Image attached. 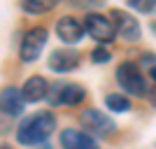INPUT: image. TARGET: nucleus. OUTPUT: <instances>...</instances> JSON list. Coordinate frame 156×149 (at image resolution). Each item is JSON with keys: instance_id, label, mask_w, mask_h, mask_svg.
Returning <instances> with one entry per match:
<instances>
[{"instance_id": "1", "label": "nucleus", "mask_w": 156, "mask_h": 149, "mask_svg": "<svg viewBox=\"0 0 156 149\" xmlns=\"http://www.w3.org/2000/svg\"><path fill=\"white\" fill-rule=\"evenodd\" d=\"M54 130H56V117L51 112H37L21 121V126L16 128V142L23 147L44 144Z\"/></svg>"}, {"instance_id": "2", "label": "nucleus", "mask_w": 156, "mask_h": 149, "mask_svg": "<svg viewBox=\"0 0 156 149\" xmlns=\"http://www.w3.org/2000/svg\"><path fill=\"white\" fill-rule=\"evenodd\" d=\"M117 82L126 93H130V96H137V98L149 96L147 79H144V70L137 63H133V61H124V63L117 68Z\"/></svg>"}, {"instance_id": "3", "label": "nucleus", "mask_w": 156, "mask_h": 149, "mask_svg": "<svg viewBox=\"0 0 156 149\" xmlns=\"http://www.w3.org/2000/svg\"><path fill=\"white\" fill-rule=\"evenodd\" d=\"M84 30L86 35L100 44H110L112 40L117 37V28H114V21L103 16L98 12H86L84 16Z\"/></svg>"}, {"instance_id": "4", "label": "nucleus", "mask_w": 156, "mask_h": 149, "mask_svg": "<svg viewBox=\"0 0 156 149\" xmlns=\"http://www.w3.org/2000/svg\"><path fill=\"white\" fill-rule=\"evenodd\" d=\"M86 98V89L82 84H65V82H56L49 89L47 100L51 105H65V107H77L79 103H84Z\"/></svg>"}, {"instance_id": "5", "label": "nucleus", "mask_w": 156, "mask_h": 149, "mask_svg": "<svg viewBox=\"0 0 156 149\" xmlns=\"http://www.w3.org/2000/svg\"><path fill=\"white\" fill-rule=\"evenodd\" d=\"M47 40H49V30H47L44 26L30 28V30L23 35L21 44H19V59L23 61V63L37 61V56L42 54V49H44V44H47Z\"/></svg>"}, {"instance_id": "6", "label": "nucleus", "mask_w": 156, "mask_h": 149, "mask_svg": "<svg viewBox=\"0 0 156 149\" xmlns=\"http://www.w3.org/2000/svg\"><path fill=\"white\" fill-rule=\"evenodd\" d=\"M79 121H82V126H84L86 130H91V133H96V135H100V137H110V135H114V130H117V123L112 121L110 114H105V112L96 110V107L84 110L79 114Z\"/></svg>"}, {"instance_id": "7", "label": "nucleus", "mask_w": 156, "mask_h": 149, "mask_svg": "<svg viewBox=\"0 0 156 149\" xmlns=\"http://www.w3.org/2000/svg\"><path fill=\"white\" fill-rule=\"evenodd\" d=\"M112 21H114V28H117V35L124 37L126 42H135L140 40V21L133 16V14L124 12V9H112L110 12Z\"/></svg>"}, {"instance_id": "8", "label": "nucleus", "mask_w": 156, "mask_h": 149, "mask_svg": "<svg viewBox=\"0 0 156 149\" xmlns=\"http://www.w3.org/2000/svg\"><path fill=\"white\" fill-rule=\"evenodd\" d=\"M79 61H82V54L75 49H54L47 65L54 72H70L79 65Z\"/></svg>"}, {"instance_id": "9", "label": "nucleus", "mask_w": 156, "mask_h": 149, "mask_svg": "<svg viewBox=\"0 0 156 149\" xmlns=\"http://www.w3.org/2000/svg\"><path fill=\"white\" fill-rule=\"evenodd\" d=\"M84 23L75 16H61L56 23V35L63 40L65 44H77L79 40L84 37Z\"/></svg>"}, {"instance_id": "10", "label": "nucleus", "mask_w": 156, "mask_h": 149, "mask_svg": "<svg viewBox=\"0 0 156 149\" xmlns=\"http://www.w3.org/2000/svg\"><path fill=\"white\" fill-rule=\"evenodd\" d=\"M61 147L63 149H100V144L84 130L65 128L61 130Z\"/></svg>"}, {"instance_id": "11", "label": "nucleus", "mask_w": 156, "mask_h": 149, "mask_svg": "<svg viewBox=\"0 0 156 149\" xmlns=\"http://www.w3.org/2000/svg\"><path fill=\"white\" fill-rule=\"evenodd\" d=\"M23 105H26V98H23V91L16 89V86H7L0 96V107H2V114L5 117H19L23 112Z\"/></svg>"}, {"instance_id": "12", "label": "nucleus", "mask_w": 156, "mask_h": 149, "mask_svg": "<svg viewBox=\"0 0 156 149\" xmlns=\"http://www.w3.org/2000/svg\"><path fill=\"white\" fill-rule=\"evenodd\" d=\"M49 89H51V84H49L42 75H33V77H28L26 84L21 86L26 103H40L42 98L49 96Z\"/></svg>"}, {"instance_id": "13", "label": "nucleus", "mask_w": 156, "mask_h": 149, "mask_svg": "<svg viewBox=\"0 0 156 149\" xmlns=\"http://www.w3.org/2000/svg\"><path fill=\"white\" fill-rule=\"evenodd\" d=\"M58 2L61 0H21V7L28 14H44V12H51Z\"/></svg>"}, {"instance_id": "14", "label": "nucleus", "mask_w": 156, "mask_h": 149, "mask_svg": "<svg viewBox=\"0 0 156 149\" xmlns=\"http://www.w3.org/2000/svg\"><path fill=\"white\" fill-rule=\"evenodd\" d=\"M105 105H107L110 112H119V114H124V112L130 110V100L124 93H110V96L105 98Z\"/></svg>"}, {"instance_id": "15", "label": "nucleus", "mask_w": 156, "mask_h": 149, "mask_svg": "<svg viewBox=\"0 0 156 149\" xmlns=\"http://www.w3.org/2000/svg\"><path fill=\"white\" fill-rule=\"evenodd\" d=\"M140 68L147 70V75L156 82V56H154V54H142V59H140Z\"/></svg>"}, {"instance_id": "16", "label": "nucleus", "mask_w": 156, "mask_h": 149, "mask_svg": "<svg viewBox=\"0 0 156 149\" xmlns=\"http://www.w3.org/2000/svg\"><path fill=\"white\" fill-rule=\"evenodd\" d=\"M112 59V54H110V49H105V47H96L91 51V61L93 63H107V61Z\"/></svg>"}, {"instance_id": "17", "label": "nucleus", "mask_w": 156, "mask_h": 149, "mask_svg": "<svg viewBox=\"0 0 156 149\" xmlns=\"http://www.w3.org/2000/svg\"><path fill=\"white\" fill-rule=\"evenodd\" d=\"M105 0H72V5H77V7H84V9H91V7H98V5H103Z\"/></svg>"}, {"instance_id": "18", "label": "nucleus", "mask_w": 156, "mask_h": 149, "mask_svg": "<svg viewBox=\"0 0 156 149\" xmlns=\"http://www.w3.org/2000/svg\"><path fill=\"white\" fill-rule=\"evenodd\" d=\"M147 98H149V103L156 107V89H151V91H149V96H147Z\"/></svg>"}, {"instance_id": "19", "label": "nucleus", "mask_w": 156, "mask_h": 149, "mask_svg": "<svg viewBox=\"0 0 156 149\" xmlns=\"http://www.w3.org/2000/svg\"><path fill=\"white\" fill-rule=\"evenodd\" d=\"M40 149H51V147H49V144H40Z\"/></svg>"}, {"instance_id": "20", "label": "nucleus", "mask_w": 156, "mask_h": 149, "mask_svg": "<svg viewBox=\"0 0 156 149\" xmlns=\"http://www.w3.org/2000/svg\"><path fill=\"white\" fill-rule=\"evenodd\" d=\"M0 149H12V147H9V144H2V147H0Z\"/></svg>"}]
</instances>
